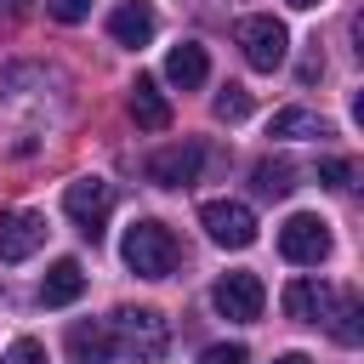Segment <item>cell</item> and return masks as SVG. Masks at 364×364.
<instances>
[{
	"label": "cell",
	"instance_id": "cell-1",
	"mask_svg": "<svg viewBox=\"0 0 364 364\" xmlns=\"http://www.w3.org/2000/svg\"><path fill=\"white\" fill-rule=\"evenodd\" d=\"M119 256H125V267L131 273H142V279H165V273H176V233L165 228V222H154V216H142V222H131L125 228V245H119Z\"/></svg>",
	"mask_w": 364,
	"mask_h": 364
},
{
	"label": "cell",
	"instance_id": "cell-2",
	"mask_svg": "<svg viewBox=\"0 0 364 364\" xmlns=\"http://www.w3.org/2000/svg\"><path fill=\"white\" fill-rule=\"evenodd\" d=\"M108 330H114V347H125L136 364H159L171 347V324L159 307H119L108 318Z\"/></svg>",
	"mask_w": 364,
	"mask_h": 364
},
{
	"label": "cell",
	"instance_id": "cell-3",
	"mask_svg": "<svg viewBox=\"0 0 364 364\" xmlns=\"http://www.w3.org/2000/svg\"><path fill=\"white\" fill-rule=\"evenodd\" d=\"M63 210H68L74 228L97 245V239H102V222H108V210H114V182H102V176L68 182V188H63Z\"/></svg>",
	"mask_w": 364,
	"mask_h": 364
},
{
	"label": "cell",
	"instance_id": "cell-4",
	"mask_svg": "<svg viewBox=\"0 0 364 364\" xmlns=\"http://www.w3.org/2000/svg\"><path fill=\"white\" fill-rule=\"evenodd\" d=\"M199 228H205L210 245H222V250L256 245V210L239 205V199H210V205H199Z\"/></svg>",
	"mask_w": 364,
	"mask_h": 364
},
{
	"label": "cell",
	"instance_id": "cell-5",
	"mask_svg": "<svg viewBox=\"0 0 364 364\" xmlns=\"http://www.w3.org/2000/svg\"><path fill=\"white\" fill-rule=\"evenodd\" d=\"M239 51H245V63H250L256 74H273V68L290 57V34H284L279 17H245V23H239Z\"/></svg>",
	"mask_w": 364,
	"mask_h": 364
},
{
	"label": "cell",
	"instance_id": "cell-6",
	"mask_svg": "<svg viewBox=\"0 0 364 364\" xmlns=\"http://www.w3.org/2000/svg\"><path fill=\"white\" fill-rule=\"evenodd\" d=\"M279 256L296 262V267H318V262L330 256V228H324V216L296 210V216L279 228Z\"/></svg>",
	"mask_w": 364,
	"mask_h": 364
},
{
	"label": "cell",
	"instance_id": "cell-7",
	"mask_svg": "<svg viewBox=\"0 0 364 364\" xmlns=\"http://www.w3.org/2000/svg\"><path fill=\"white\" fill-rule=\"evenodd\" d=\"M210 307H216L222 318L250 324V318H262V307H267V284H262L256 273H222L216 290H210Z\"/></svg>",
	"mask_w": 364,
	"mask_h": 364
},
{
	"label": "cell",
	"instance_id": "cell-8",
	"mask_svg": "<svg viewBox=\"0 0 364 364\" xmlns=\"http://www.w3.org/2000/svg\"><path fill=\"white\" fill-rule=\"evenodd\" d=\"M199 165H205V148H199V142H165V148L148 154L142 176H148L154 188H188V182L199 176Z\"/></svg>",
	"mask_w": 364,
	"mask_h": 364
},
{
	"label": "cell",
	"instance_id": "cell-9",
	"mask_svg": "<svg viewBox=\"0 0 364 364\" xmlns=\"http://www.w3.org/2000/svg\"><path fill=\"white\" fill-rule=\"evenodd\" d=\"M40 245H46L40 210H0V262H28Z\"/></svg>",
	"mask_w": 364,
	"mask_h": 364
},
{
	"label": "cell",
	"instance_id": "cell-10",
	"mask_svg": "<svg viewBox=\"0 0 364 364\" xmlns=\"http://www.w3.org/2000/svg\"><path fill=\"white\" fill-rule=\"evenodd\" d=\"M68 364H114V330L102 318L68 324Z\"/></svg>",
	"mask_w": 364,
	"mask_h": 364
},
{
	"label": "cell",
	"instance_id": "cell-11",
	"mask_svg": "<svg viewBox=\"0 0 364 364\" xmlns=\"http://www.w3.org/2000/svg\"><path fill=\"white\" fill-rule=\"evenodd\" d=\"M154 28H159V17H154V6H142V0H125V6H114L108 11V34H114V46H148L154 40Z\"/></svg>",
	"mask_w": 364,
	"mask_h": 364
},
{
	"label": "cell",
	"instance_id": "cell-12",
	"mask_svg": "<svg viewBox=\"0 0 364 364\" xmlns=\"http://www.w3.org/2000/svg\"><path fill=\"white\" fill-rule=\"evenodd\" d=\"M279 301H284V313H290V318L318 324V318L330 313V301H336V296H330V284H324V279H290Z\"/></svg>",
	"mask_w": 364,
	"mask_h": 364
},
{
	"label": "cell",
	"instance_id": "cell-13",
	"mask_svg": "<svg viewBox=\"0 0 364 364\" xmlns=\"http://www.w3.org/2000/svg\"><path fill=\"white\" fill-rule=\"evenodd\" d=\"M205 74H210V57H205V46H199V40L171 46V57H165V80H171V85L193 91V85H205Z\"/></svg>",
	"mask_w": 364,
	"mask_h": 364
},
{
	"label": "cell",
	"instance_id": "cell-14",
	"mask_svg": "<svg viewBox=\"0 0 364 364\" xmlns=\"http://www.w3.org/2000/svg\"><path fill=\"white\" fill-rule=\"evenodd\" d=\"M80 290H85V267H80L74 256L51 262V273L40 279V301H46V307H68V301H80Z\"/></svg>",
	"mask_w": 364,
	"mask_h": 364
},
{
	"label": "cell",
	"instance_id": "cell-15",
	"mask_svg": "<svg viewBox=\"0 0 364 364\" xmlns=\"http://www.w3.org/2000/svg\"><path fill=\"white\" fill-rule=\"evenodd\" d=\"M131 119H136L142 131H165V125H171V102H165V91H159L148 74H136V85H131Z\"/></svg>",
	"mask_w": 364,
	"mask_h": 364
},
{
	"label": "cell",
	"instance_id": "cell-16",
	"mask_svg": "<svg viewBox=\"0 0 364 364\" xmlns=\"http://www.w3.org/2000/svg\"><path fill=\"white\" fill-rule=\"evenodd\" d=\"M267 136H279V142H301V136H330V119H324V114H313V108H279V114L267 119Z\"/></svg>",
	"mask_w": 364,
	"mask_h": 364
},
{
	"label": "cell",
	"instance_id": "cell-17",
	"mask_svg": "<svg viewBox=\"0 0 364 364\" xmlns=\"http://www.w3.org/2000/svg\"><path fill=\"white\" fill-rule=\"evenodd\" d=\"M330 336L341 341V347H358L364 341V301L358 296H341V301H330Z\"/></svg>",
	"mask_w": 364,
	"mask_h": 364
},
{
	"label": "cell",
	"instance_id": "cell-18",
	"mask_svg": "<svg viewBox=\"0 0 364 364\" xmlns=\"http://www.w3.org/2000/svg\"><path fill=\"white\" fill-rule=\"evenodd\" d=\"M290 188H296V165L290 159H262L256 165V193L262 199H284Z\"/></svg>",
	"mask_w": 364,
	"mask_h": 364
},
{
	"label": "cell",
	"instance_id": "cell-19",
	"mask_svg": "<svg viewBox=\"0 0 364 364\" xmlns=\"http://www.w3.org/2000/svg\"><path fill=\"white\" fill-rule=\"evenodd\" d=\"M250 114V91L245 85H222L216 91V119H245Z\"/></svg>",
	"mask_w": 364,
	"mask_h": 364
},
{
	"label": "cell",
	"instance_id": "cell-20",
	"mask_svg": "<svg viewBox=\"0 0 364 364\" xmlns=\"http://www.w3.org/2000/svg\"><path fill=\"white\" fill-rule=\"evenodd\" d=\"M353 176H358V165H353V159H341V154L318 165V182H324V188H353Z\"/></svg>",
	"mask_w": 364,
	"mask_h": 364
},
{
	"label": "cell",
	"instance_id": "cell-21",
	"mask_svg": "<svg viewBox=\"0 0 364 364\" xmlns=\"http://www.w3.org/2000/svg\"><path fill=\"white\" fill-rule=\"evenodd\" d=\"M0 364H46V347L40 341H28V336H17L11 347H6V358Z\"/></svg>",
	"mask_w": 364,
	"mask_h": 364
},
{
	"label": "cell",
	"instance_id": "cell-22",
	"mask_svg": "<svg viewBox=\"0 0 364 364\" xmlns=\"http://www.w3.org/2000/svg\"><path fill=\"white\" fill-rule=\"evenodd\" d=\"M46 11H51L57 23H85V17H91V0H46Z\"/></svg>",
	"mask_w": 364,
	"mask_h": 364
},
{
	"label": "cell",
	"instance_id": "cell-23",
	"mask_svg": "<svg viewBox=\"0 0 364 364\" xmlns=\"http://www.w3.org/2000/svg\"><path fill=\"white\" fill-rule=\"evenodd\" d=\"M250 353H245V341H216V347H205V364H245Z\"/></svg>",
	"mask_w": 364,
	"mask_h": 364
},
{
	"label": "cell",
	"instance_id": "cell-24",
	"mask_svg": "<svg viewBox=\"0 0 364 364\" xmlns=\"http://www.w3.org/2000/svg\"><path fill=\"white\" fill-rule=\"evenodd\" d=\"M273 364H313L307 353H284V358H273Z\"/></svg>",
	"mask_w": 364,
	"mask_h": 364
},
{
	"label": "cell",
	"instance_id": "cell-25",
	"mask_svg": "<svg viewBox=\"0 0 364 364\" xmlns=\"http://www.w3.org/2000/svg\"><path fill=\"white\" fill-rule=\"evenodd\" d=\"M290 6H301V11H307V6H318V0H290Z\"/></svg>",
	"mask_w": 364,
	"mask_h": 364
},
{
	"label": "cell",
	"instance_id": "cell-26",
	"mask_svg": "<svg viewBox=\"0 0 364 364\" xmlns=\"http://www.w3.org/2000/svg\"><path fill=\"white\" fill-rule=\"evenodd\" d=\"M6 6H23V0H6Z\"/></svg>",
	"mask_w": 364,
	"mask_h": 364
}]
</instances>
